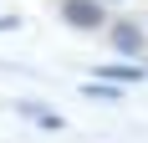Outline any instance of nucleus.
Listing matches in <instances>:
<instances>
[{"label": "nucleus", "mask_w": 148, "mask_h": 143, "mask_svg": "<svg viewBox=\"0 0 148 143\" xmlns=\"http://www.w3.org/2000/svg\"><path fill=\"white\" fill-rule=\"evenodd\" d=\"M123 87H107V82H82V97L87 102H118Z\"/></svg>", "instance_id": "obj_5"}, {"label": "nucleus", "mask_w": 148, "mask_h": 143, "mask_svg": "<svg viewBox=\"0 0 148 143\" xmlns=\"http://www.w3.org/2000/svg\"><path fill=\"white\" fill-rule=\"evenodd\" d=\"M10 113H15V118H26L31 128H46V133H61V128H66V118H61L51 102H36V97H15V102H10Z\"/></svg>", "instance_id": "obj_2"}, {"label": "nucleus", "mask_w": 148, "mask_h": 143, "mask_svg": "<svg viewBox=\"0 0 148 143\" xmlns=\"http://www.w3.org/2000/svg\"><path fill=\"white\" fill-rule=\"evenodd\" d=\"M92 77H102L107 87H133V82H143L148 72L138 61H107V67H92Z\"/></svg>", "instance_id": "obj_3"}, {"label": "nucleus", "mask_w": 148, "mask_h": 143, "mask_svg": "<svg viewBox=\"0 0 148 143\" xmlns=\"http://www.w3.org/2000/svg\"><path fill=\"white\" fill-rule=\"evenodd\" d=\"M61 21L72 31H102L107 10H102V0H61Z\"/></svg>", "instance_id": "obj_1"}, {"label": "nucleus", "mask_w": 148, "mask_h": 143, "mask_svg": "<svg viewBox=\"0 0 148 143\" xmlns=\"http://www.w3.org/2000/svg\"><path fill=\"white\" fill-rule=\"evenodd\" d=\"M0 31H21V15H0Z\"/></svg>", "instance_id": "obj_6"}, {"label": "nucleus", "mask_w": 148, "mask_h": 143, "mask_svg": "<svg viewBox=\"0 0 148 143\" xmlns=\"http://www.w3.org/2000/svg\"><path fill=\"white\" fill-rule=\"evenodd\" d=\"M107 41H112V46H118V51H123V56L133 61L138 51H143V41H148V36H143V26H138V21H118V26H112V36H107Z\"/></svg>", "instance_id": "obj_4"}]
</instances>
